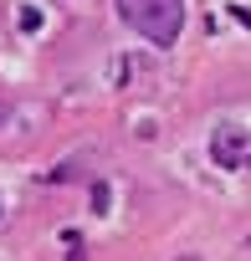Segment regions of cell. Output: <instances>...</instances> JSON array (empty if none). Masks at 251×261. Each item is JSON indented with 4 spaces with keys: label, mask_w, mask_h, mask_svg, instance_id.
<instances>
[{
    "label": "cell",
    "mask_w": 251,
    "mask_h": 261,
    "mask_svg": "<svg viewBox=\"0 0 251 261\" xmlns=\"http://www.w3.org/2000/svg\"><path fill=\"white\" fill-rule=\"evenodd\" d=\"M123 26H134L139 36H149L154 46H174L180 26H185V0H113Z\"/></svg>",
    "instance_id": "obj_1"
},
{
    "label": "cell",
    "mask_w": 251,
    "mask_h": 261,
    "mask_svg": "<svg viewBox=\"0 0 251 261\" xmlns=\"http://www.w3.org/2000/svg\"><path fill=\"white\" fill-rule=\"evenodd\" d=\"M210 159L220 164V169H241V164H251V134L246 128H215L210 134Z\"/></svg>",
    "instance_id": "obj_2"
},
{
    "label": "cell",
    "mask_w": 251,
    "mask_h": 261,
    "mask_svg": "<svg viewBox=\"0 0 251 261\" xmlns=\"http://www.w3.org/2000/svg\"><path fill=\"white\" fill-rule=\"evenodd\" d=\"M87 200H92V215H108V200H113V190H108L103 179H92V195H87Z\"/></svg>",
    "instance_id": "obj_3"
},
{
    "label": "cell",
    "mask_w": 251,
    "mask_h": 261,
    "mask_svg": "<svg viewBox=\"0 0 251 261\" xmlns=\"http://www.w3.org/2000/svg\"><path fill=\"white\" fill-rule=\"evenodd\" d=\"M36 26H41V16H36V11L26 6V11H21V31H36Z\"/></svg>",
    "instance_id": "obj_4"
},
{
    "label": "cell",
    "mask_w": 251,
    "mask_h": 261,
    "mask_svg": "<svg viewBox=\"0 0 251 261\" xmlns=\"http://www.w3.org/2000/svg\"><path fill=\"white\" fill-rule=\"evenodd\" d=\"M6 118H11V102H6V97H0V123H6Z\"/></svg>",
    "instance_id": "obj_5"
},
{
    "label": "cell",
    "mask_w": 251,
    "mask_h": 261,
    "mask_svg": "<svg viewBox=\"0 0 251 261\" xmlns=\"http://www.w3.org/2000/svg\"><path fill=\"white\" fill-rule=\"evenodd\" d=\"M67 261H82V256H77V251H72V256H67Z\"/></svg>",
    "instance_id": "obj_6"
},
{
    "label": "cell",
    "mask_w": 251,
    "mask_h": 261,
    "mask_svg": "<svg viewBox=\"0 0 251 261\" xmlns=\"http://www.w3.org/2000/svg\"><path fill=\"white\" fill-rule=\"evenodd\" d=\"M180 261H200V256H180Z\"/></svg>",
    "instance_id": "obj_7"
},
{
    "label": "cell",
    "mask_w": 251,
    "mask_h": 261,
    "mask_svg": "<svg viewBox=\"0 0 251 261\" xmlns=\"http://www.w3.org/2000/svg\"><path fill=\"white\" fill-rule=\"evenodd\" d=\"M246 251H251V241H246Z\"/></svg>",
    "instance_id": "obj_8"
}]
</instances>
